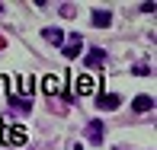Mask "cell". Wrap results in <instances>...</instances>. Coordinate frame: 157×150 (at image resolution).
Masks as SVG:
<instances>
[{"mask_svg":"<svg viewBox=\"0 0 157 150\" xmlns=\"http://www.w3.org/2000/svg\"><path fill=\"white\" fill-rule=\"evenodd\" d=\"M87 137H90V141H99V137H103V121H99V118H93V121H90Z\"/></svg>","mask_w":157,"mask_h":150,"instance_id":"cell-8","label":"cell"},{"mask_svg":"<svg viewBox=\"0 0 157 150\" xmlns=\"http://www.w3.org/2000/svg\"><path fill=\"white\" fill-rule=\"evenodd\" d=\"M77 90H80L83 96H87V93H93V90H96V83H93V77H80V80H77Z\"/></svg>","mask_w":157,"mask_h":150,"instance_id":"cell-9","label":"cell"},{"mask_svg":"<svg viewBox=\"0 0 157 150\" xmlns=\"http://www.w3.org/2000/svg\"><path fill=\"white\" fill-rule=\"evenodd\" d=\"M96 105L103 112H112V109L122 105V96H119V93H99V96H96Z\"/></svg>","mask_w":157,"mask_h":150,"instance_id":"cell-2","label":"cell"},{"mask_svg":"<svg viewBox=\"0 0 157 150\" xmlns=\"http://www.w3.org/2000/svg\"><path fill=\"white\" fill-rule=\"evenodd\" d=\"M116 150H122V147H116Z\"/></svg>","mask_w":157,"mask_h":150,"instance_id":"cell-12","label":"cell"},{"mask_svg":"<svg viewBox=\"0 0 157 150\" xmlns=\"http://www.w3.org/2000/svg\"><path fill=\"white\" fill-rule=\"evenodd\" d=\"M132 109H135V112H151V109H154V96H147V93L135 96V99H132Z\"/></svg>","mask_w":157,"mask_h":150,"instance_id":"cell-4","label":"cell"},{"mask_svg":"<svg viewBox=\"0 0 157 150\" xmlns=\"http://www.w3.org/2000/svg\"><path fill=\"white\" fill-rule=\"evenodd\" d=\"M42 86H45V93H61V86H58V80H55V77H45V80H42Z\"/></svg>","mask_w":157,"mask_h":150,"instance_id":"cell-10","label":"cell"},{"mask_svg":"<svg viewBox=\"0 0 157 150\" xmlns=\"http://www.w3.org/2000/svg\"><path fill=\"white\" fill-rule=\"evenodd\" d=\"M0 137H3V144H26V128H16L10 125V121H3V128H0Z\"/></svg>","mask_w":157,"mask_h":150,"instance_id":"cell-1","label":"cell"},{"mask_svg":"<svg viewBox=\"0 0 157 150\" xmlns=\"http://www.w3.org/2000/svg\"><path fill=\"white\" fill-rule=\"evenodd\" d=\"M103 61H106V51H103V48H90V51H87V67H99Z\"/></svg>","mask_w":157,"mask_h":150,"instance_id":"cell-7","label":"cell"},{"mask_svg":"<svg viewBox=\"0 0 157 150\" xmlns=\"http://www.w3.org/2000/svg\"><path fill=\"white\" fill-rule=\"evenodd\" d=\"M109 23H112V13L109 10H93V26H96V29H106Z\"/></svg>","mask_w":157,"mask_h":150,"instance_id":"cell-6","label":"cell"},{"mask_svg":"<svg viewBox=\"0 0 157 150\" xmlns=\"http://www.w3.org/2000/svg\"><path fill=\"white\" fill-rule=\"evenodd\" d=\"M45 42L48 45H64V32L58 29V26H48L45 29Z\"/></svg>","mask_w":157,"mask_h":150,"instance_id":"cell-5","label":"cell"},{"mask_svg":"<svg viewBox=\"0 0 157 150\" xmlns=\"http://www.w3.org/2000/svg\"><path fill=\"white\" fill-rule=\"evenodd\" d=\"M135 74H138V77H147V74H151V67H147V64H138V67H135Z\"/></svg>","mask_w":157,"mask_h":150,"instance_id":"cell-11","label":"cell"},{"mask_svg":"<svg viewBox=\"0 0 157 150\" xmlns=\"http://www.w3.org/2000/svg\"><path fill=\"white\" fill-rule=\"evenodd\" d=\"M61 51H64V58H77V54L83 51V38L80 35H71L67 45H61Z\"/></svg>","mask_w":157,"mask_h":150,"instance_id":"cell-3","label":"cell"}]
</instances>
